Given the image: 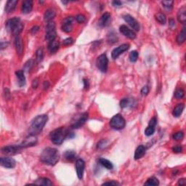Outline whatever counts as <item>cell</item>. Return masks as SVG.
Listing matches in <instances>:
<instances>
[{"mask_svg":"<svg viewBox=\"0 0 186 186\" xmlns=\"http://www.w3.org/2000/svg\"><path fill=\"white\" fill-rule=\"evenodd\" d=\"M60 159V154L57 149L54 148H46L40 155V160L44 164L50 166H54Z\"/></svg>","mask_w":186,"mask_h":186,"instance_id":"6da1fadb","label":"cell"},{"mask_svg":"<svg viewBox=\"0 0 186 186\" xmlns=\"http://www.w3.org/2000/svg\"><path fill=\"white\" fill-rule=\"evenodd\" d=\"M47 121H48V116L45 114L39 115L34 118L32 121V125L29 129L30 135H36L39 134L42 131L45 126L46 125Z\"/></svg>","mask_w":186,"mask_h":186,"instance_id":"7a4b0ae2","label":"cell"},{"mask_svg":"<svg viewBox=\"0 0 186 186\" xmlns=\"http://www.w3.org/2000/svg\"><path fill=\"white\" fill-rule=\"evenodd\" d=\"M5 25H6L7 31L10 32L12 35L16 36V37L21 34L22 31H23V27H24L23 23L21 21V18L18 17H15L8 20Z\"/></svg>","mask_w":186,"mask_h":186,"instance_id":"3957f363","label":"cell"},{"mask_svg":"<svg viewBox=\"0 0 186 186\" xmlns=\"http://www.w3.org/2000/svg\"><path fill=\"white\" fill-rule=\"evenodd\" d=\"M68 132L64 127H60L55 129L50 133V140L52 143L55 145H61L64 141L65 138L68 135Z\"/></svg>","mask_w":186,"mask_h":186,"instance_id":"277c9868","label":"cell"},{"mask_svg":"<svg viewBox=\"0 0 186 186\" xmlns=\"http://www.w3.org/2000/svg\"><path fill=\"white\" fill-rule=\"evenodd\" d=\"M110 126L111 128L116 130H120L124 129L126 126V121L125 118L121 114H116L112 117L110 121Z\"/></svg>","mask_w":186,"mask_h":186,"instance_id":"5b68a950","label":"cell"},{"mask_svg":"<svg viewBox=\"0 0 186 186\" xmlns=\"http://www.w3.org/2000/svg\"><path fill=\"white\" fill-rule=\"evenodd\" d=\"M57 33H56V25L55 22L50 21L48 22L46 26V35H45V39L47 42L53 41L55 39Z\"/></svg>","mask_w":186,"mask_h":186,"instance_id":"8992f818","label":"cell"},{"mask_svg":"<svg viewBox=\"0 0 186 186\" xmlns=\"http://www.w3.org/2000/svg\"><path fill=\"white\" fill-rule=\"evenodd\" d=\"M96 65L101 72L105 73L108 66V58L105 54L100 55L96 61Z\"/></svg>","mask_w":186,"mask_h":186,"instance_id":"52a82bcc","label":"cell"},{"mask_svg":"<svg viewBox=\"0 0 186 186\" xmlns=\"http://www.w3.org/2000/svg\"><path fill=\"white\" fill-rule=\"evenodd\" d=\"M23 148H22L20 145H8V146H5L2 148V152L4 154L9 155V156H11V155H15L17 154L18 153H19L21 151Z\"/></svg>","mask_w":186,"mask_h":186,"instance_id":"ba28073f","label":"cell"},{"mask_svg":"<svg viewBox=\"0 0 186 186\" xmlns=\"http://www.w3.org/2000/svg\"><path fill=\"white\" fill-rule=\"evenodd\" d=\"M129 47H130V45L129 44H123V45H120V46L113 50L112 52H111V57H112L113 59H116L121 54H123L126 51L128 50Z\"/></svg>","mask_w":186,"mask_h":186,"instance_id":"9c48e42d","label":"cell"},{"mask_svg":"<svg viewBox=\"0 0 186 186\" xmlns=\"http://www.w3.org/2000/svg\"><path fill=\"white\" fill-rule=\"evenodd\" d=\"M37 138H36V135H29L25 140H23V141L22 142L21 144H20V145H21L23 148L34 146V145H36V144H37Z\"/></svg>","mask_w":186,"mask_h":186,"instance_id":"30bf717a","label":"cell"},{"mask_svg":"<svg viewBox=\"0 0 186 186\" xmlns=\"http://www.w3.org/2000/svg\"><path fill=\"white\" fill-rule=\"evenodd\" d=\"M123 18L135 31H136V32H139L140 30V25L139 24V23H138L135 18H133L132 16L130 15H125L123 16Z\"/></svg>","mask_w":186,"mask_h":186,"instance_id":"8fae6325","label":"cell"},{"mask_svg":"<svg viewBox=\"0 0 186 186\" xmlns=\"http://www.w3.org/2000/svg\"><path fill=\"white\" fill-rule=\"evenodd\" d=\"M85 162L81 158H78L76 161V174H77L78 178L79 180H81L83 178L84 172H85Z\"/></svg>","mask_w":186,"mask_h":186,"instance_id":"7c38bea8","label":"cell"},{"mask_svg":"<svg viewBox=\"0 0 186 186\" xmlns=\"http://www.w3.org/2000/svg\"><path fill=\"white\" fill-rule=\"evenodd\" d=\"M73 22H74V18L73 17L65 18L62 23V30L65 33L71 32L73 30Z\"/></svg>","mask_w":186,"mask_h":186,"instance_id":"4fadbf2b","label":"cell"},{"mask_svg":"<svg viewBox=\"0 0 186 186\" xmlns=\"http://www.w3.org/2000/svg\"><path fill=\"white\" fill-rule=\"evenodd\" d=\"M0 164L5 168L12 169L15 167L16 161L11 157H2L0 158Z\"/></svg>","mask_w":186,"mask_h":186,"instance_id":"5bb4252c","label":"cell"},{"mask_svg":"<svg viewBox=\"0 0 186 186\" xmlns=\"http://www.w3.org/2000/svg\"><path fill=\"white\" fill-rule=\"evenodd\" d=\"M119 31L121 34L125 35L126 37L129 38L130 39H135L136 38V34L135 33L134 31L131 30L130 28H128L127 25H122L120 26Z\"/></svg>","mask_w":186,"mask_h":186,"instance_id":"9a60e30c","label":"cell"},{"mask_svg":"<svg viewBox=\"0 0 186 186\" xmlns=\"http://www.w3.org/2000/svg\"><path fill=\"white\" fill-rule=\"evenodd\" d=\"M111 22V14L108 12H105V13L102 15V16L100 17L99 22H98V24L100 27L103 28V27H106Z\"/></svg>","mask_w":186,"mask_h":186,"instance_id":"2e32d148","label":"cell"},{"mask_svg":"<svg viewBox=\"0 0 186 186\" xmlns=\"http://www.w3.org/2000/svg\"><path fill=\"white\" fill-rule=\"evenodd\" d=\"M87 119H88V114H87V113H85V114L81 115V116L73 124L71 127L73 129H79L86 123Z\"/></svg>","mask_w":186,"mask_h":186,"instance_id":"e0dca14e","label":"cell"},{"mask_svg":"<svg viewBox=\"0 0 186 186\" xmlns=\"http://www.w3.org/2000/svg\"><path fill=\"white\" fill-rule=\"evenodd\" d=\"M22 12L23 14H28L33 10V2L31 0H25L22 5Z\"/></svg>","mask_w":186,"mask_h":186,"instance_id":"ac0fdd59","label":"cell"},{"mask_svg":"<svg viewBox=\"0 0 186 186\" xmlns=\"http://www.w3.org/2000/svg\"><path fill=\"white\" fill-rule=\"evenodd\" d=\"M146 152V148L143 145H140L136 148L135 152L134 158L135 160H138L140 158H143L144 155L145 154Z\"/></svg>","mask_w":186,"mask_h":186,"instance_id":"d6986e66","label":"cell"},{"mask_svg":"<svg viewBox=\"0 0 186 186\" xmlns=\"http://www.w3.org/2000/svg\"><path fill=\"white\" fill-rule=\"evenodd\" d=\"M18 1L17 0H9L5 5V12L7 13H11L16 8V5H18Z\"/></svg>","mask_w":186,"mask_h":186,"instance_id":"ffe728a7","label":"cell"},{"mask_svg":"<svg viewBox=\"0 0 186 186\" xmlns=\"http://www.w3.org/2000/svg\"><path fill=\"white\" fill-rule=\"evenodd\" d=\"M15 46L17 53L19 55H22L23 53V43L22 41V39L19 36H17L15 40Z\"/></svg>","mask_w":186,"mask_h":186,"instance_id":"44dd1931","label":"cell"},{"mask_svg":"<svg viewBox=\"0 0 186 186\" xmlns=\"http://www.w3.org/2000/svg\"><path fill=\"white\" fill-rule=\"evenodd\" d=\"M56 16V12L54 9L50 8L45 11V15H44V20L45 21L50 22L52 21V19Z\"/></svg>","mask_w":186,"mask_h":186,"instance_id":"7402d4cb","label":"cell"},{"mask_svg":"<svg viewBox=\"0 0 186 186\" xmlns=\"http://www.w3.org/2000/svg\"><path fill=\"white\" fill-rule=\"evenodd\" d=\"M178 20L180 23L185 24L186 21V7L185 6L182 7L178 10Z\"/></svg>","mask_w":186,"mask_h":186,"instance_id":"603a6c76","label":"cell"},{"mask_svg":"<svg viewBox=\"0 0 186 186\" xmlns=\"http://www.w3.org/2000/svg\"><path fill=\"white\" fill-rule=\"evenodd\" d=\"M16 76L18 79V85L20 87H23L25 85V77L24 70H19L15 72Z\"/></svg>","mask_w":186,"mask_h":186,"instance_id":"cb8c5ba5","label":"cell"},{"mask_svg":"<svg viewBox=\"0 0 186 186\" xmlns=\"http://www.w3.org/2000/svg\"><path fill=\"white\" fill-rule=\"evenodd\" d=\"M35 185H45V186H50V185H53L52 182H51V180L48 178H39L38 179H36L34 182Z\"/></svg>","mask_w":186,"mask_h":186,"instance_id":"d4e9b609","label":"cell"},{"mask_svg":"<svg viewBox=\"0 0 186 186\" xmlns=\"http://www.w3.org/2000/svg\"><path fill=\"white\" fill-rule=\"evenodd\" d=\"M184 108H185V105L183 103H180L178 104V105L174 108V110H173L172 115L174 117H179V116L183 114Z\"/></svg>","mask_w":186,"mask_h":186,"instance_id":"484cf974","label":"cell"},{"mask_svg":"<svg viewBox=\"0 0 186 186\" xmlns=\"http://www.w3.org/2000/svg\"><path fill=\"white\" fill-rule=\"evenodd\" d=\"M59 47H60L59 42L57 41L56 39H55L53 40V41L49 42L48 48H49V50L50 51L51 53H55V52H57L58 49H59Z\"/></svg>","mask_w":186,"mask_h":186,"instance_id":"4316f807","label":"cell"},{"mask_svg":"<svg viewBox=\"0 0 186 186\" xmlns=\"http://www.w3.org/2000/svg\"><path fill=\"white\" fill-rule=\"evenodd\" d=\"M99 164L100 165L103 166V167H105V169H108V170H111L114 168V165L109 160L106 159V158H101L99 159Z\"/></svg>","mask_w":186,"mask_h":186,"instance_id":"83f0119b","label":"cell"},{"mask_svg":"<svg viewBox=\"0 0 186 186\" xmlns=\"http://www.w3.org/2000/svg\"><path fill=\"white\" fill-rule=\"evenodd\" d=\"M186 39V28L185 26H184L183 29H182V32L178 34V37H177V43L178 45H182L185 42Z\"/></svg>","mask_w":186,"mask_h":186,"instance_id":"f1b7e54d","label":"cell"},{"mask_svg":"<svg viewBox=\"0 0 186 186\" xmlns=\"http://www.w3.org/2000/svg\"><path fill=\"white\" fill-rule=\"evenodd\" d=\"M65 158H66L68 161H74L76 158V154L74 151H66L63 154Z\"/></svg>","mask_w":186,"mask_h":186,"instance_id":"f546056e","label":"cell"},{"mask_svg":"<svg viewBox=\"0 0 186 186\" xmlns=\"http://www.w3.org/2000/svg\"><path fill=\"white\" fill-rule=\"evenodd\" d=\"M118 36L116 33L114 32H111L110 34H108V37L107 40L110 44H114L116 42H117L118 41Z\"/></svg>","mask_w":186,"mask_h":186,"instance_id":"4dcf8cb0","label":"cell"},{"mask_svg":"<svg viewBox=\"0 0 186 186\" xmlns=\"http://www.w3.org/2000/svg\"><path fill=\"white\" fill-rule=\"evenodd\" d=\"M156 19L158 23H161L162 25H164L167 23V18L166 15L162 12H158L156 15Z\"/></svg>","mask_w":186,"mask_h":186,"instance_id":"1f68e13d","label":"cell"},{"mask_svg":"<svg viewBox=\"0 0 186 186\" xmlns=\"http://www.w3.org/2000/svg\"><path fill=\"white\" fill-rule=\"evenodd\" d=\"M44 50L42 48H39L36 52V63H40L43 61Z\"/></svg>","mask_w":186,"mask_h":186,"instance_id":"d6a6232c","label":"cell"},{"mask_svg":"<svg viewBox=\"0 0 186 186\" xmlns=\"http://www.w3.org/2000/svg\"><path fill=\"white\" fill-rule=\"evenodd\" d=\"M159 185V181L157 178L155 177H152L148 179L147 182L145 183V185Z\"/></svg>","mask_w":186,"mask_h":186,"instance_id":"836d02e7","label":"cell"},{"mask_svg":"<svg viewBox=\"0 0 186 186\" xmlns=\"http://www.w3.org/2000/svg\"><path fill=\"white\" fill-rule=\"evenodd\" d=\"M162 5L164 7L165 10L170 11L172 9L173 5H174V2L173 1H162Z\"/></svg>","mask_w":186,"mask_h":186,"instance_id":"e575fe53","label":"cell"},{"mask_svg":"<svg viewBox=\"0 0 186 186\" xmlns=\"http://www.w3.org/2000/svg\"><path fill=\"white\" fill-rule=\"evenodd\" d=\"M172 138L174 140H177V141H180V140H182L184 138V132L183 131H179V132H177L174 133V135H172Z\"/></svg>","mask_w":186,"mask_h":186,"instance_id":"d590c367","label":"cell"},{"mask_svg":"<svg viewBox=\"0 0 186 186\" xmlns=\"http://www.w3.org/2000/svg\"><path fill=\"white\" fill-rule=\"evenodd\" d=\"M138 51L134 50L132 51L129 54V61H130L132 63H135L138 61Z\"/></svg>","mask_w":186,"mask_h":186,"instance_id":"8d00e7d4","label":"cell"},{"mask_svg":"<svg viewBox=\"0 0 186 186\" xmlns=\"http://www.w3.org/2000/svg\"><path fill=\"white\" fill-rule=\"evenodd\" d=\"M155 131H156V129H155V127H152V126H148V127L145 129V135L146 136H151L154 134Z\"/></svg>","mask_w":186,"mask_h":186,"instance_id":"74e56055","label":"cell"},{"mask_svg":"<svg viewBox=\"0 0 186 186\" xmlns=\"http://www.w3.org/2000/svg\"><path fill=\"white\" fill-rule=\"evenodd\" d=\"M184 96H185V92L183 89H178L174 92V97L177 99H182L184 98Z\"/></svg>","mask_w":186,"mask_h":186,"instance_id":"f35d334b","label":"cell"},{"mask_svg":"<svg viewBox=\"0 0 186 186\" xmlns=\"http://www.w3.org/2000/svg\"><path fill=\"white\" fill-rule=\"evenodd\" d=\"M34 60H29L25 63L24 65V71H29L32 68V67L34 66Z\"/></svg>","mask_w":186,"mask_h":186,"instance_id":"ab89813d","label":"cell"},{"mask_svg":"<svg viewBox=\"0 0 186 186\" xmlns=\"http://www.w3.org/2000/svg\"><path fill=\"white\" fill-rule=\"evenodd\" d=\"M129 104H131V103L128 98H124L120 102V106H121V108H125L129 106Z\"/></svg>","mask_w":186,"mask_h":186,"instance_id":"60d3db41","label":"cell"},{"mask_svg":"<svg viewBox=\"0 0 186 186\" xmlns=\"http://www.w3.org/2000/svg\"><path fill=\"white\" fill-rule=\"evenodd\" d=\"M76 20L79 23H83L86 21V18H85V16L84 15L79 14L76 16Z\"/></svg>","mask_w":186,"mask_h":186,"instance_id":"b9f144b4","label":"cell"},{"mask_svg":"<svg viewBox=\"0 0 186 186\" xmlns=\"http://www.w3.org/2000/svg\"><path fill=\"white\" fill-rule=\"evenodd\" d=\"M149 91H150V89H149L148 86H144L141 90V95L143 96H146L148 95Z\"/></svg>","mask_w":186,"mask_h":186,"instance_id":"7bdbcfd3","label":"cell"},{"mask_svg":"<svg viewBox=\"0 0 186 186\" xmlns=\"http://www.w3.org/2000/svg\"><path fill=\"white\" fill-rule=\"evenodd\" d=\"M172 151L174 153H176V154H180L183 151V147L181 145H176V146L172 148Z\"/></svg>","mask_w":186,"mask_h":186,"instance_id":"ee69618b","label":"cell"},{"mask_svg":"<svg viewBox=\"0 0 186 186\" xmlns=\"http://www.w3.org/2000/svg\"><path fill=\"white\" fill-rule=\"evenodd\" d=\"M73 43H74V39L71 37H68L63 40V45H65V46H68V45H72Z\"/></svg>","mask_w":186,"mask_h":186,"instance_id":"f6af8a7d","label":"cell"},{"mask_svg":"<svg viewBox=\"0 0 186 186\" xmlns=\"http://www.w3.org/2000/svg\"><path fill=\"white\" fill-rule=\"evenodd\" d=\"M106 146H107V143H106V141H105V140H101V141H100V143L98 144V148H105Z\"/></svg>","mask_w":186,"mask_h":186,"instance_id":"bcb514c9","label":"cell"},{"mask_svg":"<svg viewBox=\"0 0 186 186\" xmlns=\"http://www.w3.org/2000/svg\"><path fill=\"white\" fill-rule=\"evenodd\" d=\"M156 124H157V119H156V117H154V118H151V119L150 120V121H149L148 125H149V126H152V127H156Z\"/></svg>","mask_w":186,"mask_h":186,"instance_id":"7dc6e473","label":"cell"},{"mask_svg":"<svg viewBox=\"0 0 186 186\" xmlns=\"http://www.w3.org/2000/svg\"><path fill=\"white\" fill-rule=\"evenodd\" d=\"M103 185H119V183L118 182L114 181H110V182H105V183H103Z\"/></svg>","mask_w":186,"mask_h":186,"instance_id":"c3c4849f","label":"cell"},{"mask_svg":"<svg viewBox=\"0 0 186 186\" xmlns=\"http://www.w3.org/2000/svg\"><path fill=\"white\" fill-rule=\"evenodd\" d=\"M39 31V27L38 26V25H35V26H34L32 29H31V33H32L33 35H34V34H37Z\"/></svg>","mask_w":186,"mask_h":186,"instance_id":"681fc988","label":"cell"},{"mask_svg":"<svg viewBox=\"0 0 186 186\" xmlns=\"http://www.w3.org/2000/svg\"><path fill=\"white\" fill-rule=\"evenodd\" d=\"M83 82H84V87H85V89H86V90H87V89H88L89 86H90V84H89L88 79H84Z\"/></svg>","mask_w":186,"mask_h":186,"instance_id":"f907efd6","label":"cell"},{"mask_svg":"<svg viewBox=\"0 0 186 186\" xmlns=\"http://www.w3.org/2000/svg\"><path fill=\"white\" fill-rule=\"evenodd\" d=\"M38 85H39V81H38L37 79H35L34 80V81H33V82H32L33 88L36 89L38 87Z\"/></svg>","mask_w":186,"mask_h":186,"instance_id":"816d5d0a","label":"cell"},{"mask_svg":"<svg viewBox=\"0 0 186 186\" xmlns=\"http://www.w3.org/2000/svg\"><path fill=\"white\" fill-rule=\"evenodd\" d=\"M112 5H114V7H121L122 5V2L120 1H113L112 2Z\"/></svg>","mask_w":186,"mask_h":186,"instance_id":"f5cc1de1","label":"cell"},{"mask_svg":"<svg viewBox=\"0 0 186 186\" xmlns=\"http://www.w3.org/2000/svg\"><path fill=\"white\" fill-rule=\"evenodd\" d=\"M9 43L8 42H2L1 45H0V48H1V50H2L3 49L6 48V47L8 46Z\"/></svg>","mask_w":186,"mask_h":186,"instance_id":"db71d44e","label":"cell"},{"mask_svg":"<svg viewBox=\"0 0 186 186\" xmlns=\"http://www.w3.org/2000/svg\"><path fill=\"white\" fill-rule=\"evenodd\" d=\"M49 87H50V82L47 81H45V82H44V85H43V87H44V90H47V89L49 88Z\"/></svg>","mask_w":186,"mask_h":186,"instance_id":"11a10c76","label":"cell"},{"mask_svg":"<svg viewBox=\"0 0 186 186\" xmlns=\"http://www.w3.org/2000/svg\"><path fill=\"white\" fill-rule=\"evenodd\" d=\"M178 185H185V179H184V178H183V179H180L179 180V181H178Z\"/></svg>","mask_w":186,"mask_h":186,"instance_id":"9f6ffc18","label":"cell"},{"mask_svg":"<svg viewBox=\"0 0 186 186\" xmlns=\"http://www.w3.org/2000/svg\"><path fill=\"white\" fill-rule=\"evenodd\" d=\"M169 25H170L171 27L174 26V25H175V22H174V19H170V20H169Z\"/></svg>","mask_w":186,"mask_h":186,"instance_id":"6f0895ef","label":"cell"}]
</instances>
